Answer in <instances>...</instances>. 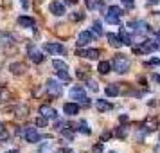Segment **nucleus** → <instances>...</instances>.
<instances>
[{"instance_id":"obj_24","label":"nucleus","mask_w":160,"mask_h":153,"mask_svg":"<svg viewBox=\"0 0 160 153\" xmlns=\"http://www.w3.org/2000/svg\"><path fill=\"white\" fill-rule=\"evenodd\" d=\"M78 130H79L81 133H85V135H90V133H92V130L88 128L87 121H79V126H78Z\"/></svg>"},{"instance_id":"obj_40","label":"nucleus","mask_w":160,"mask_h":153,"mask_svg":"<svg viewBox=\"0 0 160 153\" xmlns=\"http://www.w3.org/2000/svg\"><path fill=\"white\" fill-rule=\"evenodd\" d=\"M155 81H158V83H160V76H158V74L155 76Z\"/></svg>"},{"instance_id":"obj_37","label":"nucleus","mask_w":160,"mask_h":153,"mask_svg":"<svg viewBox=\"0 0 160 153\" xmlns=\"http://www.w3.org/2000/svg\"><path fill=\"white\" fill-rule=\"evenodd\" d=\"M121 2H124L126 6H131V4H133V0H121Z\"/></svg>"},{"instance_id":"obj_25","label":"nucleus","mask_w":160,"mask_h":153,"mask_svg":"<svg viewBox=\"0 0 160 153\" xmlns=\"http://www.w3.org/2000/svg\"><path fill=\"white\" fill-rule=\"evenodd\" d=\"M56 76H58L59 79H63V81H70V76H68L67 70H56Z\"/></svg>"},{"instance_id":"obj_29","label":"nucleus","mask_w":160,"mask_h":153,"mask_svg":"<svg viewBox=\"0 0 160 153\" xmlns=\"http://www.w3.org/2000/svg\"><path fill=\"white\" fill-rule=\"evenodd\" d=\"M87 85H88V88H90L92 92H97V90H99V87H97V83H95L94 79H88V81H87Z\"/></svg>"},{"instance_id":"obj_30","label":"nucleus","mask_w":160,"mask_h":153,"mask_svg":"<svg viewBox=\"0 0 160 153\" xmlns=\"http://www.w3.org/2000/svg\"><path fill=\"white\" fill-rule=\"evenodd\" d=\"M8 139V131L4 128V124H0V140H6Z\"/></svg>"},{"instance_id":"obj_17","label":"nucleus","mask_w":160,"mask_h":153,"mask_svg":"<svg viewBox=\"0 0 160 153\" xmlns=\"http://www.w3.org/2000/svg\"><path fill=\"white\" fill-rule=\"evenodd\" d=\"M117 36H119V40H121V43H122V45H131V43H133V38H131L124 29L119 31V34H117Z\"/></svg>"},{"instance_id":"obj_33","label":"nucleus","mask_w":160,"mask_h":153,"mask_svg":"<svg viewBox=\"0 0 160 153\" xmlns=\"http://www.w3.org/2000/svg\"><path fill=\"white\" fill-rule=\"evenodd\" d=\"M85 4H87V8H88V9H94V8H95V4L92 2V0H85Z\"/></svg>"},{"instance_id":"obj_19","label":"nucleus","mask_w":160,"mask_h":153,"mask_svg":"<svg viewBox=\"0 0 160 153\" xmlns=\"http://www.w3.org/2000/svg\"><path fill=\"white\" fill-rule=\"evenodd\" d=\"M9 70L13 74H16V76H20V74L25 72V65H23V63H11V65H9Z\"/></svg>"},{"instance_id":"obj_3","label":"nucleus","mask_w":160,"mask_h":153,"mask_svg":"<svg viewBox=\"0 0 160 153\" xmlns=\"http://www.w3.org/2000/svg\"><path fill=\"white\" fill-rule=\"evenodd\" d=\"M70 99H74L76 103H81V105H85V106L90 105V99L87 97L85 88L81 87V85H76V87L70 88Z\"/></svg>"},{"instance_id":"obj_14","label":"nucleus","mask_w":160,"mask_h":153,"mask_svg":"<svg viewBox=\"0 0 160 153\" xmlns=\"http://www.w3.org/2000/svg\"><path fill=\"white\" fill-rule=\"evenodd\" d=\"M63 112H65L67 115H78V114H79V105H78V103L76 101H72V103H65V105H63Z\"/></svg>"},{"instance_id":"obj_18","label":"nucleus","mask_w":160,"mask_h":153,"mask_svg":"<svg viewBox=\"0 0 160 153\" xmlns=\"http://www.w3.org/2000/svg\"><path fill=\"white\" fill-rule=\"evenodd\" d=\"M95 108L99 110V112H108V110H112L113 106H112L108 101H104V99H97V101H95Z\"/></svg>"},{"instance_id":"obj_16","label":"nucleus","mask_w":160,"mask_h":153,"mask_svg":"<svg viewBox=\"0 0 160 153\" xmlns=\"http://www.w3.org/2000/svg\"><path fill=\"white\" fill-rule=\"evenodd\" d=\"M119 92H121V88H119V85H115V83L106 85V88H104V94L108 95V97H115V95H119Z\"/></svg>"},{"instance_id":"obj_1","label":"nucleus","mask_w":160,"mask_h":153,"mask_svg":"<svg viewBox=\"0 0 160 153\" xmlns=\"http://www.w3.org/2000/svg\"><path fill=\"white\" fill-rule=\"evenodd\" d=\"M130 59L126 58L124 54H115L113 56V59H112V67H113V70L119 74H126L128 70H130Z\"/></svg>"},{"instance_id":"obj_36","label":"nucleus","mask_w":160,"mask_h":153,"mask_svg":"<svg viewBox=\"0 0 160 153\" xmlns=\"http://www.w3.org/2000/svg\"><path fill=\"white\" fill-rule=\"evenodd\" d=\"M160 0H148V6H155V4H158Z\"/></svg>"},{"instance_id":"obj_35","label":"nucleus","mask_w":160,"mask_h":153,"mask_svg":"<svg viewBox=\"0 0 160 153\" xmlns=\"http://www.w3.org/2000/svg\"><path fill=\"white\" fill-rule=\"evenodd\" d=\"M78 78H81V79H87V74L79 70V72H78Z\"/></svg>"},{"instance_id":"obj_31","label":"nucleus","mask_w":160,"mask_h":153,"mask_svg":"<svg viewBox=\"0 0 160 153\" xmlns=\"http://www.w3.org/2000/svg\"><path fill=\"white\" fill-rule=\"evenodd\" d=\"M148 65H160V59L158 58H153V59L148 61Z\"/></svg>"},{"instance_id":"obj_2","label":"nucleus","mask_w":160,"mask_h":153,"mask_svg":"<svg viewBox=\"0 0 160 153\" xmlns=\"http://www.w3.org/2000/svg\"><path fill=\"white\" fill-rule=\"evenodd\" d=\"M157 49H160L158 40H148V42H140V45L133 47V52L135 54H149Z\"/></svg>"},{"instance_id":"obj_7","label":"nucleus","mask_w":160,"mask_h":153,"mask_svg":"<svg viewBox=\"0 0 160 153\" xmlns=\"http://www.w3.org/2000/svg\"><path fill=\"white\" fill-rule=\"evenodd\" d=\"M95 38V34L92 31H81L78 34V47H83V45H88L92 40Z\"/></svg>"},{"instance_id":"obj_12","label":"nucleus","mask_w":160,"mask_h":153,"mask_svg":"<svg viewBox=\"0 0 160 153\" xmlns=\"http://www.w3.org/2000/svg\"><path fill=\"white\" fill-rule=\"evenodd\" d=\"M78 56L87 58V59H97L99 58V51L97 49H79L78 51Z\"/></svg>"},{"instance_id":"obj_39","label":"nucleus","mask_w":160,"mask_h":153,"mask_svg":"<svg viewBox=\"0 0 160 153\" xmlns=\"http://www.w3.org/2000/svg\"><path fill=\"white\" fill-rule=\"evenodd\" d=\"M67 4H76V2H78V0H65Z\"/></svg>"},{"instance_id":"obj_23","label":"nucleus","mask_w":160,"mask_h":153,"mask_svg":"<svg viewBox=\"0 0 160 153\" xmlns=\"http://www.w3.org/2000/svg\"><path fill=\"white\" fill-rule=\"evenodd\" d=\"M52 67H54L56 70H68V65H67L65 61H61V59H54V61H52Z\"/></svg>"},{"instance_id":"obj_21","label":"nucleus","mask_w":160,"mask_h":153,"mask_svg":"<svg viewBox=\"0 0 160 153\" xmlns=\"http://www.w3.org/2000/svg\"><path fill=\"white\" fill-rule=\"evenodd\" d=\"M0 43H2V45H13V43H15V38L11 36V34L0 33Z\"/></svg>"},{"instance_id":"obj_28","label":"nucleus","mask_w":160,"mask_h":153,"mask_svg":"<svg viewBox=\"0 0 160 153\" xmlns=\"http://www.w3.org/2000/svg\"><path fill=\"white\" fill-rule=\"evenodd\" d=\"M126 133H128V130H126V126H119L115 131V135L117 137H126Z\"/></svg>"},{"instance_id":"obj_43","label":"nucleus","mask_w":160,"mask_h":153,"mask_svg":"<svg viewBox=\"0 0 160 153\" xmlns=\"http://www.w3.org/2000/svg\"><path fill=\"white\" fill-rule=\"evenodd\" d=\"M158 34H160V33H158Z\"/></svg>"},{"instance_id":"obj_34","label":"nucleus","mask_w":160,"mask_h":153,"mask_svg":"<svg viewBox=\"0 0 160 153\" xmlns=\"http://www.w3.org/2000/svg\"><path fill=\"white\" fill-rule=\"evenodd\" d=\"M83 18H85V15H78V13L72 15V20H83Z\"/></svg>"},{"instance_id":"obj_27","label":"nucleus","mask_w":160,"mask_h":153,"mask_svg":"<svg viewBox=\"0 0 160 153\" xmlns=\"http://www.w3.org/2000/svg\"><path fill=\"white\" fill-rule=\"evenodd\" d=\"M36 126H40V128H45L47 126V117H43V115H40L36 119Z\"/></svg>"},{"instance_id":"obj_42","label":"nucleus","mask_w":160,"mask_h":153,"mask_svg":"<svg viewBox=\"0 0 160 153\" xmlns=\"http://www.w3.org/2000/svg\"><path fill=\"white\" fill-rule=\"evenodd\" d=\"M110 153H115V151H110Z\"/></svg>"},{"instance_id":"obj_20","label":"nucleus","mask_w":160,"mask_h":153,"mask_svg":"<svg viewBox=\"0 0 160 153\" xmlns=\"http://www.w3.org/2000/svg\"><path fill=\"white\" fill-rule=\"evenodd\" d=\"M97 70H99V74H108L110 70H112V63H110V61H99Z\"/></svg>"},{"instance_id":"obj_4","label":"nucleus","mask_w":160,"mask_h":153,"mask_svg":"<svg viewBox=\"0 0 160 153\" xmlns=\"http://www.w3.org/2000/svg\"><path fill=\"white\" fill-rule=\"evenodd\" d=\"M121 16H122V9L119 6H110L108 11L104 13V18L108 23H119L121 22Z\"/></svg>"},{"instance_id":"obj_8","label":"nucleus","mask_w":160,"mask_h":153,"mask_svg":"<svg viewBox=\"0 0 160 153\" xmlns=\"http://www.w3.org/2000/svg\"><path fill=\"white\" fill-rule=\"evenodd\" d=\"M128 27L135 31V34H144V33H148V31H149L148 23L142 22V20H135V22H130V23H128Z\"/></svg>"},{"instance_id":"obj_6","label":"nucleus","mask_w":160,"mask_h":153,"mask_svg":"<svg viewBox=\"0 0 160 153\" xmlns=\"http://www.w3.org/2000/svg\"><path fill=\"white\" fill-rule=\"evenodd\" d=\"M43 49L49 54H54V56H58V54H65V47L61 43H58V42H49V43L43 45Z\"/></svg>"},{"instance_id":"obj_38","label":"nucleus","mask_w":160,"mask_h":153,"mask_svg":"<svg viewBox=\"0 0 160 153\" xmlns=\"http://www.w3.org/2000/svg\"><path fill=\"white\" fill-rule=\"evenodd\" d=\"M95 151H102V144H97V146H95Z\"/></svg>"},{"instance_id":"obj_9","label":"nucleus","mask_w":160,"mask_h":153,"mask_svg":"<svg viewBox=\"0 0 160 153\" xmlns=\"http://www.w3.org/2000/svg\"><path fill=\"white\" fill-rule=\"evenodd\" d=\"M27 52H29V56H31V59L34 61V63H42V61H45V56L42 54V52L38 51L34 45L31 43V45H27Z\"/></svg>"},{"instance_id":"obj_15","label":"nucleus","mask_w":160,"mask_h":153,"mask_svg":"<svg viewBox=\"0 0 160 153\" xmlns=\"http://www.w3.org/2000/svg\"><path fill=\"white\" fill-rule=\"evenodd\" d=\"M40 115L43 117H51V119H58V112L52 108V106H49V105H43V106H40Z\"/></svg>"},{"instance_id":"obj_32","label":"nucleus","mask_w":160,"mask_h":153,"mask_svg":"<svg viewBox=\"0 0 160 153\" xmlns=\"http://www.w3.org/2000/svg\"><path fill=\"white\" fill-rule=\"evenodd\" d=\"M49 146H51V144H49V142H47V144H43V146H40V148H38V151H40V153L47 151V150H49Z\"/></svg>"},{"instance_id":"obj_5","label":"nucleus","mask_w":160,"mask_h":153,"mask_svg":"<svg viewBox=\"0 0 160 153\" xmlns=\"http://www.w3.org/2000/svg\"><path fill=\"white\" fill-rule=\"evenodd\" d=\"M45 88H47V92H49L52 97H59V95L63 94V87H61L56 79H47Z\"/></svg>"},{"instance_id":"obj_10","label":"nucleus","mask_w":160,"mask_h":153,"mask_svg":"<svg viewBox=\"0 0 160 153\" xmlns=\"http://www.w3.org/2000/svg\"><path fill=\"white\" fill-rule=\"evenodd\" d=\"M49 11H51L54 16H63L65 15V4L54 0V2H51V6H49Z\"/></svg>"},{"instance_id":"obj_11","label":"nucleus","mask_w":160,"mask_h":153,"mask_svg":"<svg viewBox=\"0 0 160 153\" xmlns=\"http://www.w3.org/2000/svg\"><path fill=\"white\" fill-rule=\"evenodd\" d=\"M23 137H25V140L27 142H40V139H42V135L36 131V128H25V131H23Z\"/></svg>"},{"instance_id":"obj_41","label":"nucleus","mask_w":160,"mask_h":153,"mask_svg":"<svg viewBox=\"0 0 160 153\" xmlns=\"http://www.w3.org/2000/svg\"><path fill=\"white\" fill-rule=\"evenodd\" d=\"M6 153H16V150H11V151H6Z\"/></svg>"},{"instance_id":"obj_26","label":"nucleus","mask_w":160,"mask_h":153,"mask_svg":"<svg viewBox=\"0 0 160 153\" xmlns=\"http://www.w3.org/2000/svg\"><path fill=\"white\" fill-rule=\"evenodd\" d=\"M92 29H94V33L97 34V36H101L102 34V27H101V22H94V25H92Z\"/></svg>"},{"instance_id":"obj_13","label":"nucleus","mask_w":160,"mask_h":153,"mask_svg":"<svg viewBox=\"0 0 160 153\" xmlns=\"http://www.w3.org/2000/svg\"><path fill=\"white\" fill-rule=\"evenodd\" d=\"M16 22H18V25L23 27V29H34V25H36L34 18H31V16H18Z\"/></svg>"},{"instance_id":"obj_22","label":"nucleus","mask_w":160,"mask_h":153,"mask_svg":"<svg viewBox=\"0 0 160 153\" xmlns=\"http://www.w3.org/2000/svg\"><path fill=\"white\" fill-rule=\"evenodd\" d=\"M106 38H108V42H110V45H112V47H121V40H119V36H117V34H113V33H108V34H106Z\"/></svg>"}]
</instances>
